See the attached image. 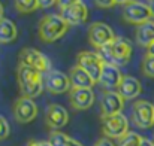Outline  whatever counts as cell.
Here are the masks:
<instances>
[{
  "mask_svg": "<svg viewBox=\"0 0 154 146\" xmlns=\"http://www.w3.org/2000/svg\"><path fill=\"white\" fill-rule=\"evenodd\" d=\"M17 81H18V87L21 91V97L27 98H35L41 96L42 90H44V73H41L39 70L24 66V64H18L17 69Z\"/></svg>",
  "mask_w": 154,
  "mask_h": 146,
  "instance_id": "cell-1",
  "label": "cell"
},
{
  "mask_svg": "<svg viewBox=\"0 0 154 146\" xmlns=\"http://www.w3.org/2000/svg\"><path fill=\"white\" fill-rule=\"evenodd\" d=\"M99 54L102 55L105 63H109L117 67L126 66L132 57V43L129 39L123 36H117L109 45L99 49Z\"/></svg>",
  "mask_w": 154,
  "mask_h": 146,
  "instance_id": "cell-2",
  "label": "cell"
},
{
  "mask_svg": "<svg viewBox=\"0 0 154 146\" xmlns=\"http://www.w3.org/2000/svg\"><path fill=\"white\" fill-rule=\"evenodd\" d=\"M67 30H69V24L61 18V15L52 13V15H45L41 19L38 34L42 42L50 43V42H55L60 37H63Z\"/></svg>",
  "mask_w": 154,
  "mask_h": 146,
  "instance_id": "cell-3",
  "label": "cell"
},
{
  "mask_svg": "<svg viewBox=\"0 0 154 146\" xmlns=\"http://www.w3.org/2000/svg\"><path fill=\"white\" fill-rule=\"evenodd\" d=\"M76 64L79 67H82L96 84H99L100 75H102L103 66H105V60L99 52H91V51H81L76 55Z\"/></svg>",
  "mask_w": 154,
  "mask_h": 146,
  "instance_id": "cell-4",
  "label": "cell"
},
{
  "mask_svg": "<svg viewBox=\"0 0 154 146\" xmlns=\"http://www.w3.org/2000/svg\"><path fill=\"white\" fill-rule=\"evenodd\" d=\"M123 18L129 24L141 25V24H145V22L151 21L153 13H151L148 4H145L142 1H138V0H133V1L123 6Z\"/></svg>",
  "mask_w": 154,
  "mask_h": 146,
  "instance_id": "cell-5",
  "label": "cell"
},
{
  "mask_svg": "<svg viewBox=\"0 0 154 146\" xmlns=\"http://www.w3.org/2000/svg\"><path fill=\"white\" fill-rule=\"evenodd\" d=\"M18 61H20V64L33 67V69L39 70L41 73H47L51 70L50 58L35 48H23L18 52Z\"/></svg>",
  "mask_w": 154,
  "mask_h": 146,
  "instance_id": "cell-6",
  "label": "cell"
},
{
  "mask_svg": "<svg viewBox=\"0 0 154 146\" xmlns=\"http://www.w3.org/2000/svg\"><path fill=\"white\" fill-rule=\"evenodd\" d=\"M100 119H102V133L108 139H121L126 133H129V121L123 113L105 116Z\"/></svg>",
  "mask_w": 154,
  "mask_h": 146,
  "instance_id": "cell-7",
  "label": "cell"
},
{
  "mask_svg": "<svg viewBox=\"0 0 154 146\" xmlns=\"http://www.w3.org/2000/svg\"><path fill=\"white\" fill-rule=\"evenodd\" d=\"M132 121L139 128H151L154 125V104L147 100H136L132 106Z\"/></svg>",
  "mask_w": 154,
  "mask_h": 146,
  "instance_id": "cell-8",
  "label": "cell"
},
{
  "mask_svg": "<svg viewBox=\"0 0 154 146\" xmlns=\"http://www.w3.org/2000/svg\"><path fill=\"white\" fill-rule=\"evenodd\" d=\"M115 37L114 30L105 22H93L88 27V42L97 51L109 45Z\"/></svg>",
  "mask_w": 154,
  "mask_h": 146,
  "instance_id": "cell-9",
  "label": "cell"
},
{
  "mask_svg": "<svg viewBox=\"0 0 154 146\" xmlns=\"http://www.w3.org/2000/svg\"><path fill=\"white\" fill-rule=\"evenodd\" d=\"M44 85L47 88L48 93L51 94H63L66 91H70L72 84H70V78L60 72V70H50L47 73H44Z\"/></svg>",
  "mask_w": 154,
  "mask_h": 146,
  "instance_id": "cell-10",
  "label": "cell"
},
{
  "mask_svg": "<svg viewBox=\"0 0 154 146\" xmlns=\"http://www.w3.org/2000/svg\"><path fill=\"white\" fill-rule=\"evenodd\" d=\"M38 116V106L33 98L20 97L14 104V118L20 124H29Z\"/></svg>",
  "mask_w": 154,
  "mask_h": 146,
  "instance_id": "cell-11",
  "label": "cell"
},
{
  "mask_svg": "<svg viewBox=\"0 0 154 146\" xmlns=\"http://www.w3.org/2000/svg\"><path fill=\"white\" fill-rule=\"evenodd\" d=\"M123 107H124V98L120 96V93L106 90L100 100V118L121 113Z\"/></svg>",
  "mask_w": 154,
  "mask_h": 146,
  "instance_id": "cell-12",
  "label": "cell"
},
{
  "mask_svg": "<svg viewBox=\"0 0 154 146\" xmlns=\"http://www.w3.org/2000/svg\"><path fill=\"white\" fill-rule=\"evenodd\" d=\"M60 15L69 25H81L88 19V7L85 3L78 1L69 7L60 9Z\"/></svg>",
  "mask_w": 154,
  "mask_h": 146,
  "instance_id": "cell-13",
  "label": "cell"
},
{
  "mask_svg": "<svg viewBox=\"0 0 154 146\" xmlns=\"http://www.w3.org/2000/svg\"><path fill=\"white\" fill-rule=\"evenodd\" d=\"M69 101L75 110H87L94 103V93L91 88H70Z\"/></svg>",
  "mask_w": 154,
  "mask_h": 146,
  "instance_id": "cell-14",
  "label": "cell"
},
{
  "mask_svg": "<svg viewBox=\"0 0 154 146\" xmlns=\"http://www.w3.org/2000/svg\"><path fill=\"white\" fill-rule=\"evenodd\" d=\"M45 121L51 130L58 131L60 128H63L69 122V113L60 104H50L47 107V112H45Z\"/></svg>",
  "mask_w": 154,
  "mask_h": 146,
  "instance_id": "cell-15",
  "label": "cell"
},
{
  "mask_svg": "<svg viewBox=\"0 0 154 146\" xmlns=\"http://www.w3.org/2000/svg\"><path fill=\"white\" fill-rule=\"evenodd\" d=\"M117 90L124 100H133L142 93V85L136 78H133L130 75H124Z\"/></svg>",
  "mask_w": 154,
  "mask_h": 146,
  "instance_id": "cell-16",
  "label": "cell"
},
{
  "mask_svg": "<svg viewBox=\"0 0 154 146\" xmlns=\"http://www.w3.org/2000/svg\"><path fill=\"white\" fill-rule=\"evenodd\" d=\"M121 79H123V75H121L120 69L117 66H112L109 63H105L102 75H100V79H99V84L102 85L103 88H106V90L118 88Z\"/></svg>",
  "mask_w": 154,
  "mask_h": 146,
  "instance_id": "cell-17",
  "label": "cell"
},
{
  "mask_svg": "<svg viewBox=\"0 0 154 146\" xmlns=\"http://www.w3.org/2000/svg\"><path fill=\"white\" fill-rule=\"evenodd\" d=\"M69 78H70V84L72 88H93L94 87V81L93 78L78 64L73 66L69 72Z\"/></svg>",
  "mask_w": 154,
  "mask_h": 146,
  "instance_id": "cell-18",
  "label": "cell"
},
{
  "mask_svg": "<svg viewBox=\"0 0 154 146\" xmlns=\"http://www.w3.org/2000/svg\"><path fill=\"white\" fill-rule=\"evenodd\" d=\"M136 42L138 45L148 48L154 42V21H148L145 24L138 25L136 28Z\"/></svg>",
  "mask_w": 154,
  "mask_h": 146,
  "instance_id": "cell-19",
  "label": "cell"
},
{
  "mask_svg": "<svg viewBox=\"0 0 154 146\" xmlns=\"http://www.w3.org/2000/svg\"><path fill=\"white\" fill-rule=\"evenodd\" d=\"M18 30L15 22H12L8 18L0 19V43H11L17 39Z\"/></svg>",
  "mask_w": 154,
  "mask_h": 146,
  "instance_id": "cell-20",
  "label": "cell"
},
{
  "mask_svg": "<svg viewBox=\"0 0 154 146\" xmlns=\"http://www.w3.org/2000/svg\"><path fill=\"white\" fill-rule=\"evenodd\" d=\"M15 9L20 13H30L36 9H39V1L38 0H14Z\"/></svg>",
  "mask_w": 154,
  "mask_h": 146,
  "instance_id": "cell-21",
  "label": "cell"
},
{
  "mask_svg": "<svg viewBox=\"0 0 154 146\" xmlns=\"http://www.w3.org/2000/svg\"><path fill=\"white\" fill-rule=\"evenodd\" d=\"M141 142H142V136H139L135 131H129L121 139H118L117 146H139Z\"/></svg>",
  "mask_w": 154,
  "mask_h": 146,
  "instance_id": "cell-22",
  "label": "cell"
},
{
  "mask_svg": "<svg viewBox=\"0 0 154 146\" xmlns=\"http://www.w3.org/2000/svg\"><path fill=\"white\" fill-rule=\"evenodd\" d=\"M142 73L147 78H154V57L145 54L142 58Z\"/></svg>",
  "mask_w": 154,
  "mask_h": 146,
  "instance_id": "cell-23",
  "label": "cell"
},
{
  "mask_svg": "<svg viewBox=\"0 0 154 146\" xmlns=\"http://www.w3.org/2000/svg\"><path fill=\"white\" fill-rule=\"evenodd\" d=\"M70 137L67 136V134H64V133H61V131H51L50 133V143L52 146H64L67 143V140H69Z\"/></svg>",
  "mask_w": 154,
  "mask_h": 146,
  "instance_id": "cell-24",
  "label": "cell"
},
{
  "mask_svg": "<svg viewBox=\"0 0 154 146\" xmlns=\"http://www.w3.org/2000/svg\"><path fill=\"white\" fill-rule=\"evenodd\" d=\"M9 133H11L9 124H8V121H6V119L0 115V140L6 139V137L9 136Z\"/></svg>",
  "mask_w": 154,
  "mask_h": 146,
  "instance_id": "cell-25",
  "label": "cell"
},
{
  "mask_svg": "<svg viewBox=\"0 0 154 146\" xmlns=\"http://www.w3.org/2000/svg\"><path fill=\"white\" fill-rule=\"evenodd\" d=\"M94 3H96L97 7H102V9H109L114 4H117L115 0H94Z\"/></svg>",
  "mask_w": 154,
  "mask_h": 146,
  "instance_id": "cell-26",
  "label": "cell"
},
{
  "mask_svg": "<svg viewBox=\"0 0 154 146\" xmlns=\"http://www.w3.org/2000/svg\"><path fill=\"white\" fill-rule=\"evenodd\" d=\"M78 1H81V0H57V4L60 6V9H64V7H69Z\"/></svg>",
  "mask_w": 154,
  "mask_h": 146,
  "instance_id": "cell-27",
  "label": "cell"
},
{
  "mask_svg": "<svg viewBox=\"0 0 154 146\" xmlns=\"http://www.w3.org/2000/svg\"><path fill=\"white\" fill-rule=\"evenodd\" d=\"M94 146H115L112 143V139H108V137H102V139H99Z\"/></svg>",
  "mask_w": 154,
  "mask_h": 146,
  "instance_id": "cell-28",
  "label": "cell"
},
{
  "mask_svg": "<svg viewBox=\"0 0 154 146\" xmlns=\"http://www.w3.org/2000/svg\"><path fill=\"white\" fill-rule=\"evenodd\" d=\"M39 1V7H51L57 3V0H38Z\"/></svg>",
  "mask_w": 154,
  "mask_h": 146,
  "instance_id": "cell-29",
  "label": "cell"
},
{
  "mask_svg": "<svg viewBox=\"0 0 154 146\" xmlns=\"http://www.w3.org/2000/svg\"><path fill=\"white\" fill-rule=\"evenodd\" d=\"M29 146H52L50 142H44V140H30L29 142Z\"/></svg>",
  "mask_w": 154,
  "mask_h": 146,
  "instance_id": "cell-30",
  "label": "cell"
},
{
  "mask_svg": "<svg viewBox=\"0 0 154 146\" xmlns=\"http://www.w3.org/2000/svg\"><path fill=\"white\" fill-rule=\"evenodd\" d=\"M64 146H84V145H82V143H79L78 140H75V139H72V137H70Z\"/></svg>",
  "mask_w": 154,
  "mask_h": 146,
  "instance_id": "cell-31",
  "label": "cell"
},
{
  "mask_svg": "<svg viewBox=\"0 0 154 146\" xmlns=\"http://www.w3.org/2000/svg\"><path fill=\"white\" fill-rule=\"evenodd\" d=\"M139 146H154V143H153V140H148V139L142 137V142H141Z\"/></svg>",
  "mask_w": 154,
  "mask_h": 146,
  "instance_id": "cell-32",
  "label": "cell"
},
{
  "mask_svg": "<svg viewBox=\"0 0 154 146\" xmlns=\"http://www.w3.org/2000/svg\"><path fill=\"white\" fill-rule=\"evenodd\" d=\"M147 54H148V55H151V57H154V42L148 46V48H147Z\"/></svg>",
  "mask_w": 154,
  "mask_h": 146,
  "instance_id": "cell-33",
  "label": "cell"
},
{
  "mask_svg": "<svg viewBox=\"0 0 154 146\" xmlns=\"http://www.w3.org/2000/svg\"><path fill=\"white\" fill-rule=\"evenodd\" d=\"M148 6H150V10H151V13H153V18H154V0H148V3H147Z\"/></svg>",
  "mask_w": 154,
  "mask_h": 146,
  "instance_id": "cell-34",
  "label": "cell"
},
{
  "mask_svg": "<svg viewBox=\"0 0 154 146\" xmlns=\"http://www.w3.org/2000/svg\"><path fill=\"white\" fill-rule=\"evenodd\" d=\"M130 1H133V0H115V3H117V4H123V6H124V4H127V3H130Z\"/></svg>",
  "mask_w": 154,
  "mask_h": 146,
  "instance_id": "cell-35",
  "label": "cell"
},
{
  "mask_svg": "<svg viewBox=\"0 0 154 146\" xmlns=\"http://www.w3.org/2000/svg\"><path fill=\"white\" fill-rule=\"evenodd\" d=\"M2 18H5V7H3V4L0 3V19Z\"/></svg>",
  "mask_w": 154,
  "mask_h": 146,
  "instance_id": "cell-36",
  "label": "cell"
},
{
  "mask_svg": "<svg viewBox=\"0 0 154 146\" xmlns=\"http://www.w3.org/2000/svg\"><path fill=\"white\" fill-rule=\"evenodd\" d=\"M153 143H154V139H153Z\"/></svg>",
  "mask_w": 154,
  "mask_h": 146,
  "instance_id": "cell-37",
  "label": "cell"
}]
</instances>
